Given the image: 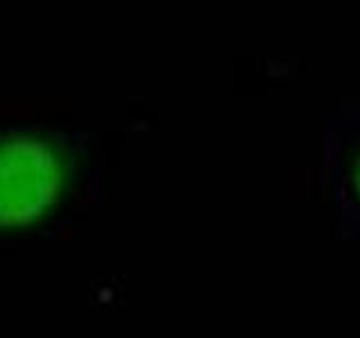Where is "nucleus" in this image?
Returning a JSON list of instances; mask_svg holds the SVG:
<instances>
[{
    "instance_id": "obj_2",
    "label": "nucleus",
    "mask_w": 360,
    "mask_h": 338,
    "mask_svg": "<svg viewBox=\"0 0 360 338\" xmlns=\"http://www.w3.org/2000/svg\"><path fill=\"white\" fill-rule=\"evenodd\" d=\"M354 185H356V192H358V196H360V161H358L356 172H354Z\"/></svg>"
},
{
    "instance_id": "obj_1",
    "label": "nucleus",
    "mask_w": 360,
    "mask_h": 338,
    "mask_svg": "<svg viewBox=\"0 0 360 338\" xmlns=\"http://www.w3.org/2000/svg\"><path fill=\"white\" fill-rule=\"evenodd\" d=\"M72 178V158L52 135H0V234L32 232L48 223L70 194Z\"/></svg>"
}]
</instances>
